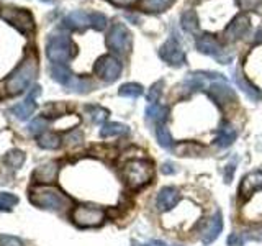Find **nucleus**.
Masks as SVG:
<instances>
[{
  "label": "nucleus",
  "instance_id": "37",
  "mask_svg": "<svg viewBox=\"0 0 262 246\" xmlns=\"http://www.w3.org/2000/svg\"><path fill=\"white\" fill-rule=\"evenodd\" d=\"M82 139H84V136H82V133L79 130H74L71 131V133L66 136V143H68L69 146H77L82 143Z\"/></svg>",
  "mask_w": 262,
  "mask_h": 246
},
{
  "label": "nucleus",
  "instance_id": "1",
  "mask_svg": "<svg viewBox=\"0 0 262 246\" xmlns=\"http://www.w3.org/2000/svg\"><path fill=\"white\" fill-rule=\"evenodd\" d=\"M38 72V63L35 57H27L18 68H16L10 76L4 82V92L7 95H18L25 92L36 79Z\"/></svg>",
  "mask_w": 262,
  "mask_h": 246
},
{
  "label": "nucleus",
  "instance_id": "21",
  "mask_svg": "<svg viewBox=\"0 0 262 246\" xmlns=\"http://www.w3.org/2000/svg\"><path fill=\"white\" fill-rule=\"evenodd\" d=\"M233 79H234V82H236V86L239 87L243 92L248 95L251 100H254V102H257L259 98H260V92H259V89L256 87V86H252L251 82L246 79L244 76H241L239 72H234V76H233Z\"/></svg>",
  "mask_w": 262,
  "mask_h": 246
},
{
  "label": "nucleus",
  "instance_id": "35",
  "mask_svg": "<svg viewBox=\"0 0 262 246\" xmlns=\"http://www.w3.org/2000/svg\"><path fill=\"white\" fill-rule=\"evenodd\" d=\"M237 4L243 8V10H252L257 12L262 7V0H237Z\"/></svg>",
  "mask_w": 262,
  "mask_h": 246
},
{
  "label": "nucleus",
  "instance_id": "43",
  "mask_svg": "<svg viewBox=\"0 0 262 246\" xmlns=\"http://www.w3.org/2000/svg\"><path fill=\"white\" fill-rule=\"evenodd\" d=\"M135 246H167V244L161 240H151L147 243H135Z\"/></svg>",
  "mask_w": 262,
  "mask_h": 246
},
{
  "label": "nucleus",
  "instance_id": "2",
  "mask_svg": "<svg viewBox=\"0 0 262 246\" xmlns=\"http://www.w3.org/2000/svg\"><path fill=\"white\" fill-rule=\"evenodd\" d=\"M28 197L30 202L36 205L38 209H46L53 212H62L71 203L69 197L54 187H35L30 191Z\"/></svg>",
  "mask_w": 262,
  "mask_h": 246
},
{
  "label": "nucleus",
  "instance_id": "11",
  "mask_svg": "<svg viewBox=\"0 0 262 246\" xmlns=\"http://www.w3.org/2000/svg\"><path fill=\"white\" fill-rule=\"evenodd\" d=\"M208 94L215 98L220 105H229L236 102V95L233 89L226 84V80H215L208 86Z\"/></svg>",
  "mask_w": 262,
  "mask_h": 246
},
{
  "label": "nucleus",
  "instance_id": "12",
  "mask_svg": "<svg viewBox=\"0 0 262 246\" xmlns=\"http://www.w3.org/2000/svg\"><path fill=\"white\" fill-rule=\"evenodd\" d=\"M38 95H39V87L35 86V87L31 89L30 95L27 97V100H23L20 104L13 105L12 109H10V112L18 120H28L31 115L35 113V110H36V97Z\"/></svg>",
  "mask_w": 262,
  "mask_h": 246
},
{
  "label": "nucleus",
  "instance_id": "7",
  "mask_svg": "<svg viewBox=\"0 0 262 246\" xmlns=\"http://www.w3.org/2000/svg\"><path fill=\"white\" fill-rule=\"evenodd\" d=\"M121 71H123V66L120 59H117V57L110 54L98 57V61L94 66L95 76H98L103 82H108V84H112V82H115L121 76Z\"/></svg>",
  "mask_w": 262,
  "mask_h": 246
},
{
  "label": "nucleus",
  "instance_id": "40",
  "mask_svg": "<svg viewBox=\"0 0 262 246\" xmlns=\"http://www.w3.org/2000/svg\"><path fill=\"white\" fill-rule=\"evenodd\" d=\"M234 169H236V159H233V162H228V166L225 169V182H231Z\"/></svg>",
  "mask_w": 262,
  "mask_h": 246
},
{
  "label": "nucleus",
  "instance_id": "16",
  "mask_svg": "<svg viewBox=\"0 0 262 246\" xmlns=\"http://www.w3.org/2000/svg\"><path fill=\"white\" fill-rule=\"evenodd\" d=\"M57 171H59V166L56 162H46L33 172V180L39 184H51L57 177Z\"/></svg>",
  "mask_w": 262,
  "mask_h": 246
},
{
  "label": "nucleus",
  "instance_id": "24",
  "mask_svg": "<svg viewBox=\"0 0 262 246\" xmlns=\"http://www.w3.org/2000/svg\"><path fill=\"white\" fill-rule=\"evenodd\" d=\"M180 25L187 33H196L199 30V18H196V13L193 10H187L180 16Z\"/></svg>",
  "mask_w": 262,
  "mask_h": 246
},
{
  "label": "nucleus",
  "instance_id": "44",
  "mask_svg": "<svg viewBox=\"0 0 262 246\" xmlns=\"http://www.w3.org/2000/svg\"><path fill=\"white\" fill-rule=\"evenodd\" d=\"M256 39H257V41H262V30H259V33H257Z\"/></svg>",
  "mask_w": 262,
  "mask_h": 246
},
{
  "label": "nucleus",
  "instance_id": "22",
  "mask_svg": "<svg viewBox=\"0 0 262 246\" xmlns=\"http://www.w3.org/2000/svg\"><path fill=\"white\" fill-rule=\"evenodd\" d=\"M49 72H51V77L56 80V82H59L61 86H68L71 79L74 77V74L69 71V68L66 64H53L51 66V69H49Z\"/></svg>",
  "mask_w": 262,
  "mask_h": 246
},
{
  "label": "nucleus",
  "instance_id": "17",
  "mask_svg": "<svg viewBox=\"0 0 262 246\" xmlns=\"http://www.w3.org/2000/svg\"><path fill=\"white\" fill-rule=\"evenodd\" d=\"M221 230H223V215H221V212L218 210L215 215H213V218L210 220V225L207 230H205V233L202 236L203 244H211L220 236Z\"/></svg>",
  "mask_w": 262,
  "mask_h": 246
},
{
  "label": "nucleus",
  "instance_id": "36",
  "mask_svg": "<svg viewBox=\"0 0 262 246\" xmlns=\"http://www.w3.org/2000/svg\"><path fill=\"white\" fill-rule=\"evenodd\" d=\"M0 246H25L20 238L12 235H0Z\"/></svg>",
  "mask_w": 262,
  "mask_h": 246
},
{
  "label": "nucleus",
  "instance_id": "39",
  "mask_svg": "<svg viewBox=\"0 0 262 246\" xmlns=\"http://www.w3.org/2000/svg\"><path fill=\"white\" fill-rule=\"evenodd\" d=\"M244 238L239 233H231L228 236V246H243Z\"/></svg>",
  "mask_w": 262,
  "mask_h": 246
},
{
  "label": "nucleus",
  "instance_id": "30",
  "mask_svg": "<svg viewBox=\"0 0 262 246\" xmlns=\"http://www.w3.org/2000/svg\"><path fill=\"white\" fill-rule=\"evenodd\" d=\"M85 110L89 112V115L92 117V120L95 123H103L110 115V112L106 109H103V107H100V105H87Z\"/></svg>",
  "mask_w": 262,
  "mask_h": 246
},
{
  "label": "nucleus",
  "instance_id": "25",
  "mask_svg": "<svg viewBox=\"0 0 262 246\" xmlns=\"http://www.w3.org/2000/svg\"><path fill=\"white\" fill-rule=\"evenodd\" d=\"M156 138H158V141L162 148H166V150H172L174 148V139L170 136V131L167 130V127L164 125H156Z\"/></svg>",
  "mask_w": 262,
  "mask_h": 246
},
{
  "label": "nucleus",
  "instance_id": "9",
  "mask_svg": "<svg viewBox=\"0 0 262 246\" xmlns=\"http://www.w3.org/2000/svg\"><path fill=\"white\" fill-rule=\"evenodd\" d=\"M2 18L18 30L21 35H28L33 30V16L23 8H4Z\"/></svg>",
  "mask_w": 262,
  "mask_h": 246
},
{
  "label": "nucleus",
  "instance_id": "34",
  "mask_svg": "<svg viewBox=\"0 0 262 246\" xmlns=\"http://www.w3.org/2000/svg\"><path fill=\"white\" fill-rule=\"evenodd\" d=\"M161 94H162V80L156 82V84L149 89V92H147V102H149V104H158Z\"/></svg>",
  "mask_w": 262,
  "mask_h": 246
},
{
  "label": "nucleus",
  "instance_id": "41",
  "mask_svg": "<svg viewBox=\"0 0 262 246\" xmlns=\"http://www.w3.org/2000/svg\"><path fill=\"white\" fill-rule=\"evenodd\" d=\"M161 171H162V174H174V172L177 171L176 169V166H174V162H170V161H167V162H164L162 164V168H161Z\"/></svg>",
  "mask_w": 262,
  "mask_h": 246
},
{
  "label": "nucleus",
  "instance_id": "18",
  "mask_svg": "<svg viewBox=\"0 0 262 246\" xmlns=\"http://www.w3.org/2000/svg\"><path fill=\"white\" fill-rule=\"evenodd\" d=\"M237 133L236 130L233 128L231 123L228 121H223L221 123V127L218 128V135H216V139H215V145L218 148H221V150H225V148L231 146L234 143Z\"/></svg>",
  "mask_w": 262,
  "mask_h": 246
},
{
  "label": "nucleus",
  "instance_id": "8",
  "mask_svg": "<svg viewBox=\"0 0 262 246\" xmlns=\"http://www.w3.org/2000/svg\"><path fill=\"white\" fill-rule=\"evenodd\" d=\"M106 46H108L113 53L126 54L131 48V33L123 23H115L108 36H106Z\"/></svg>",
  "mask_w": 262,
  "mask_h": 246
},
{
  "label": "nucleus",
  "instance_id": "15",
  "mask_svg": "<svg viewBox=\"0 0 262 246\" xmlns=\"http://www.w3.org/2000/svg\"><path fill=\"white\" fill-rule=\"evenodd\" d=\"M262 191V171L249 172L248 176L243 177V182L239 187V194L243 199H248L254 192Z\"/></svg>",
  "mask_w": 262,
  "mask_h": 246
},
{
  "label": "nucleus",
  "instance_id": "27",
  "mask_svg": "<svg viewBox=\"0 0 262 246\" xmlns=\"http://www.w3.org/2000/svg\"><path fill=\"white\" fill-rule=\"evenodd\" d=\"M172 4H174V0H143V8L147 12L159 13L167 10Z\"/></svg>",
  "mask_w": 262,
  "mask_h": 246
},
{
  "label": "nucleus",
  "instance_id": "31",
  "mask_svg": "<svg viewBox=\"0 0 262 246\" xmlns=\"http://www.w3.org/2000/svg\"><path fill=\"white\" fill-rule=\"evenodd\" d=\"M18 203V197L12 192H0V210H12Z\"/></svg>",
  "mask_w": 262,
  "mask_h": 246
},
{
  "label": "nucleus",
  "instance_id": "5",
  "mask_svg": "<svg viewBox=\"0 0 262 246\" xmlns=\"http://www.w3.org/2000/svg\"><path fill=\"white\" fill-rule=\"evenodd\" d=\"M71 220L80 228L100 227L105 220V210L95 205H77L71 210Z\"/></svg>",
  "mask_w": 262,
  "mask_h": 246
},
{
  "label": "nucleus",
  "instance_id": "42",
  "mask_svg": "<svg viewBox=\"0 0 262 246\" xmlns=\"http://www.w3.org/2000/svg\"><path fill=\"white\" fill-rule=\"evenodd\" d=\"M110 2L118 7H131L133 4H136V0H110Z\"/></svg>",
  "mask_w": 262,
  "mask_h": 246
},
{
  "label": "nucleus",
  "instance_id": "6",
  "mask_svg": "<svg viewBox=\"0 0 262 246\" xmlns=\"http://www.w3.org/2000/svg\"><path fill=\"white\" fill-rule=\"evenodd\" d=\"M195 46L200 53L211 56L213 59H216L220 64H229L233 61V54H229L223 48V45H221L213 35H210V33H203V35L196 38Z\"/></svg>",
  "mask_w": 262,
  "mask_h": 246
},
{
  "label": "nucleus",
  "instance_id": "4",
  "mask_svg": "<svg viewBox=\"0 0 262 246\" xmlns=\"http://www.w3.org/2000/svg\"><path fill=\"white\" fill-rule=\"evenodd\" d=\"M46 54L54 64H66L76 56V46L68 35H56L48 39Z\"/></svg>",
  "mask_w": 262,
  "mask_h": 246
},
{
  "label": "nucleus",
  "instance_id": "13",
  "mask_svg": "<svg viewBox=\"0 0 262 246\" xmlns=\"http://www.w3.org/2000/svg\"><path fill=\"white\" fill-rule=\"evenodd\" d=\"M249 30H251V22L244 13H241L228 25V28L225 30V38L228 41H237L248 35Z\"/></svg>",
  "mask_w": 262,
  "mask_h": 246
},
{
  "label": "nucleus",
  "instance_id": "26",
  "mask_svg": "<svg viewBox=\"0 0 262 246\" xmlns=\"http://www.w3.org/2000/svg\"><path fill=\"white\" fill-rule=\"evenodd\" d=\"M38 146L43 150H57L61 146V138L56 133H43L38 136Z\"/></svg>",
  "mask_w": 262,
  "mask_h": 246
},
{
  "label": "nucleus",
  "instance_id": "28",
  "mask_svg": "<svg viewBox=\"0 0 262 246\" xmlns=\"http://www.w3.org/2000/svg\"><path fill=\"white\" fill-rule=\"evenodd\" d=\"M4 162L7 164V166H10L12 169H18L25 162V154L20 150H12V151H8L5 154Z\"/></svg>",
  "mask_w": 262,
  "mask_h": 246
},
{
  "label": "nucleus",
  "instance_id": "32",
  "mask_svg": "<svg viewBox=\"0 0 262 246\" xmlns=\"http://www.w3.org/2000/svg\"><path fill=\"white\" fill-rule=\"evenodd\" d=\"M46 127H48V121L45 118H36L28 125V133L33 136H39L45 133Z\"/></svg>",
  "mask_w": 262,
  "mask_h": 246
},
{
  "label": "nucleus",
  "instance_id": "14",
  "mask_svg": "<svg viewBox=\"0 0 262 246\" xmlns=\"http://www.w3.org/2000/svg\"><path fill=\"white\" fill-rule=\"evenodd\" d=\"M180 200V192L177 187H162L159 194H158V199H156V207H158L159 212H169L176 207Z\"/></svg>",
  "mask_w": 262,
  "mask_h": 246
},
{
  "label": "nucleus",
  "instance_id": "20",
  "mask_svg": "<svg viewBox=\"0 0 262 246\" xmlns=\"http://www.w3.org/2000/svg\"><path fill=\"white\" fill-rule=\"evenodd\" d=\"M169 117V109L166 105H159V104H149L146 109V118L156 123V125H162L166 123Z\"/></svg>",
  "mask_w": 262,
  "mask_h": 246
},
{
  "label": "nucleus",
  "instance_id": "29",
  "mask_svg": "<svg viewBox=\"0 0 262 246\" xmlns=\"http://www.w3.org/2000/svg\"><path fill=\"white\" fill-rule=\"evenodd\" d=\"M118 94L121 97H129V98H138L139 95H143V86L135 84V82H128L123 84L118 90Z\"/></svg>",
  "mask_w": 262,
  "mask_h": 246
},
{
  "label": "nucleus",
  "instance_id": "33",
  "mask_svg": "<svg viewBox=\"0 0 262 246\" xmlns=\"http://www.w3.org/2000/svg\"><path fill=\"white\" fill-rule=\"evenodd\" d=\"M90 27H92L94 30L97 31H102L105 30L106 27V16L100 12H94V13H90Z\"/></svg>",
  "mask_w": 262,
  "mask_h": 246
},
{
  "label": "nucleus",
  "instance_id": "10",
  "mask_svg": "<svg viewBox=\"0 0 262 246\" xmlns=\"http://www.w3.org/2000/svg\"><path fill=\"white\" fill-rule=\"evenodd\" d=\"M159 54L169 66H174V68H179V66L185 64V53H184L182 46L177 43L176 38L167 39L166 43L162 45Z\"/></svg>",
  "mask_w": 262,
  "mask_h": 246
},
{
  "label": "nucleus",
  "instance_id": "23",
  "mask_svg": "<svg viewBox=\"0 0 262 246\" xmlns=\"http://www.w3.org/2000/svg\"><path fill=\"white\" fill-rule=\"evenodd\" d=\"M128 127L123 125V123H117V121H110L105 123L100 130V136L102 138H108V136H120V135H126L128 133Z\"/></svg>",
  "mask_w": 262,
  "mask_h": 246
},
{
  "label": "nucleus",
  "instance_id": "38",
  "mask_svg": "<svg viewBox=\"0 0 262 246\" xmlns=\"http://www.w3.org/2000/svg\"><path fill=\"white\" fill-rule=\"evenodd\" d=\"M244 240L248 241H260L262 240V228H254V230H248L243 235Z\"/></svg>",
  "mask_w": 262,
  "mask_h": 246
},
{
  "label": "nucleus",
  "instance_id": "3",
  "mask_svg": "<svg viewBox=\"0 0 262 246\" xmlns=\"http://www.w3.org/2000/svg\"><path fill=\"white\" fill-rule=\"evenodd\" d=\"M121 174L126 186L136 191V189H141L151 182V179L154 176V168L146 159H131L123 166Z\"/></svg>",
  "mask_w": 262,
  "mask_h": 246
},
{
  "label": "nucleus",
  "instance_id": "19",
  "mask_svg": "<svg viewBox=\"0 0 262 246\" xmlns=\"http://www.w3.org/2000/svg\"><path fill=\"white\" fill-rule=\"evenodd\" d=\"M64 25L71 30H84L90 25V16L82 10L72 12L64 18Z\"/></svg>",
  "mask_w": 262,
  "mask_h": 246
}]
</instances>
